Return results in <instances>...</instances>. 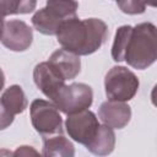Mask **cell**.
<instances>
[{"instance_id": "1", "label": "cell", "mask_w": 157, "mask_h": 157, "mask_svg": "<svg viewBox=\"0 0 157 157\" xmlns=\"http://www.w3.org/2000/svg\"><path fill=\"white\" fill-rule=\"evenodd\" d=\"M108 26L103 20H80L75 16L64 21L55 36L64 49L80 56L97 52L108 39Z\"/></svg>"}, {"instance_id": "2", "label": "cell", "mask_w": 157, "mask_h": 157, "mask_svg": "<svg viewBox=\"0 0 157 157\" xmlns=\"http://www.w3.org/2000/svg\"><path fill=\"white\" fill-rule=\"evenodd\" d=\"M157 59L156 26L142 22L131 28L124 52V61L134 69L145 70Z\"/></svg>"}, {"instance_id": "3", "label": "cell", "mask_w": 157, "mask_h": 157, "mask_svg": "<svg viewBox=\"0 0 157 157\" xmlns=\"http://www.w3.org/2000/svg\"><path fill=\"white\" fill-rule=\"evenodd\" d=\"M77 9L75 0H47L45 7L32 16V25L39 33L54 36L64 21L76 16Z\"/></svg>"}, {"instance_id": "4", "label": "cell", "mask_w": 157, "mask_h": 157, "mask_svg": "<svg viewBox=\"0 0 157 157\" xmlns=\"http://www.w3.org/2000/svg\"><path fill=\"white\" fill-rule=\"evenodd\" d=\"M137 76L125 66H113L104 77L105 96L109 101L128 102L139 91Z\"/></svg>"}, {"instance_id": "5", "label": "cell", "mask_w": 157, "mask_h": 157, "mask_svg": "<svg viewBox=\"0 0 157 157\" xmlns=\"http://www.w3.org/2000/svg\"><path fill=\"white\" fill-rule=\"evenodd\" d=\"M29 114L34 130L43 139L63 134V119L54 103L34 99L29 105Z\"/></svg>"}, {"instance_id": "6", "label": "cell", "mask_w": 157, "mask_h": 157, "mask_svg": "<svg viewBox=\"0 0 157 157\" xmlns=\"http://www.w3.org/2000/svg\"><path fill=\"white\" fill-rule=\"evenodd\" d=\"M93 102V91L91 86L82 82L64 85L55 99L52 102L63 113L72 114L83 109H88Z\"/></svg>"}, {"instance_id": "7", "label": "cell", "mask_w": 157, "mask_h": 157, "mask_svg": "<svg viewBox=\"0 0 157 157\" xmlns=\"http://www.w3.org/2000/svg\"><path fill=\"white\" fill-rule=\"evenodd\" d=\"M99 125L101 124L96 114L88 109L67 114L65 121V128L69 136L74 141L85 146L93 139Z\"/></svg>"}, {"instance_id": "8", "label": "cell", "mask_w": 157, "mask_h": 157, "mask_svg": "<svg viewBox=\"0 0 157 157\" xmlns=\"http://www.w3.org/2000/svg\"><path fill=\"white\" fill-rule=\"evenodd\" d=\"M1 43L12 52L27 50L33 40L32 28L21 20L4 21L0 36Z\"/></svg>"}, {"instance_id": "9", "label": "cell", "mask_w": 157, "mask_h": 157, "mask_svg": "<svg viewBox=\"0 0 157 157\" xmlns=\"http://www.w3.org/2000/svg\"><path fill=\"white\" fill-rule=\"evenodd\" d=\"M33 81L38 90L53 102L58 96L59 91L65 85V80H63L56 71L49 65L48 61H43L36 65L33 70Z\"/></svg>"}, {"instance_id": "10", "label": "cell", "mask_w": 157, "mask_h": 157, "mask_svg": "<svg viewBox=\"0 0 157 157\" xmlns=\"http://www.w3.org/2000/svg\"><path fill=\"white\" fill-rule=\"evenodd\" d=\"M98 118L112 129L125 128L131 118V108L125 102L105 101L98 109Z\"/></svg>"}, {"instance_id": "11", "label": "cell", "mask_w": 157, "mask_h": 157, "mask_svg": "<svg viewBox=\"0 0 157 157\" xmlns=\"http://www.w3.org/2000/svg\"><path fill=\"white\" fill-rule=\"evenodd\" d=\"M49 65L65 81L74 80L81 70L80 56L64 48L55 50L48 59Z\"/></svg>"}, {"instance_id": "12", "label": "cell", "mask_w": 157, "mask_h": 157, "mask_svg": "<svg viewBox=\"0 0 157 157\" xmlns=\"http://www.w3.org/2000/svg\"><path fill=\"white\" fill-rule=\"evenodd\" d=\"M115 146V134L112 128L99 125L93 139L86 145V148L97 156H107L113 152Z\"/></svg>"}, {"instance_id": "13", "label": "cell", "mask_w": 157, "mask_h": 157, "mask_svg": "<svg viewBox=\"0 0 157 157\" xmlns=\"http://www.w3.org/2000/svg\"><path fill=\"white\" fill-rule=\"evenodd\" d=\"M42 155L47 157H72L75 155V147L69 139L63 134H59L43 139Z\"/></svg>"}, {"instance_id": "14", "label": "cell", "mask_w": 157, "mask_h": 157, "mask_svg": "<svg viewBox=\"0 0 157 157\" xmlns=\"http://www.w3.org/2000/svg\"><path fill=\"white\" fill-rule=\"evenodd\" d=\"M0 99L2 104L6 107V109L13 115L23 113L28 105L26 94L20 85H12L9 88H6Z\"/></svg>"}, {"instance_id": "15", "label": "cell", "mask_w": 157, "mask_h": 157, "mask_svg": "<svg viewBox=\"0 0 157 157\" xmlns=\"http://www.w3.org/2000/svg\"><path fill=\"white\" fill-rule=\"evenodd\" d=\"M131 28H132L131 26L125 25L117 29L114 42L112 45V58L114 61H118V63L124 61V52L126 48V43H128L129 34L131 32Z\"/></svg>"}, {"instance_id": "16", "label": "cell", "mask_w": 157, "mask_h": 157, "mask_svg": "<svg viewBox=\"0 0 157 157\" xmlns=\"http://www.w3.org/2000/svg\"><path fill=\"white\" fill-rule=\"evenodd\" d=\"M10 15H23L32 12L37 6V0H7Z\"/></svg>"}, {"instance_id": "17", "label": "cell", "mask_w": 157, "mask_h": 157, "mask_svg": "<svg viewBox=\"0 0 157 157\" xmlns=\"http://www.w3.org/2000/svg\"><path fill=\"white\" fill-rule=\"evenodd\" d=\"M117 5L121 12L128 15H140L144 13L146 9L142 0H117Z\"/></svg>"}, {"instance_id": "18", "label": "cell", "mask_w": 157, "mask_h": 157, "mask_svg": "<svg viewBox=\"0 0 157 157\" xmlns=\"http://www.w3.org/2000/svg\"><path fill=\"white\" fill-rule=\"evenodd\" d=\"M13 119H15V115L6 109V107L2 104L0 99V130L7 129L13 123Z\"/></svg>"}, {"instance_id": "19", "label": "cell", "mask_w": 157, "mask_h": 157, "mask_svg": "<svg viewBox=\"0 0 157 157\" xmlns=\"http://www.w3.org/2000/svg\"><path fill=\"white\" fill-rule=\"evenodd\" d=\"M29 155H34L38 156L39 152L36 151L33 147L31 146H20L15 152H12V156H29Z\"/></svg>"}, {"instance_id": "20", "label": "cell", "mask_w": 157, "mask_h": 157, "mask_svg": "<svg viewBox=\"0 0 157 157\" xmlns=\"http://www.w3.org/2000/svg\"><path fill=\"white\" fill-rule=\"evenodd\" d=\"M4 85H5V75H4V71L0 67V92L4 88Z\"/></svg>"}, {"instance_id": "21", "label": "cell", "mask_w": 157, "mask_h": 157, "mask_svg": "<svg viewBox=\"0 0 157 157\" xmlns=\"http://www.w3.org/2000/svg\"><path fill=\"white\" fill-rule=\"evenodd\" d=\"M145 2V5H148V6H152L155 7L156 6V0H142Z\"/></svg>"}, {"instance_id": "22", "label": "cell", "mask_w": 157, "mask_h": 157, "mask_svg": "<svg viewBox=\"0 0 157 157\" xmlns=\"http://www.w3.org/2000/svg\"><path fill=\"white\" fill-rule=\"evenodd\" d=\"M0 155H12V152H9V151H0Z\"/></svg>"}, {"instance_id": "23", "label": "cell", "mask_w": 157, "mask_h": 157, "mask_svg": "<svg viewBox=\"0 0 157 157\" xmlns=\"http://www.w3.org/2000/svg\"><path fill=\"white\" fill-rule=\"evenodd\" d=\"M4 25V23H2ZM2 25H0V36H1V28H2Z\"/></svg>"}]
</instances>
